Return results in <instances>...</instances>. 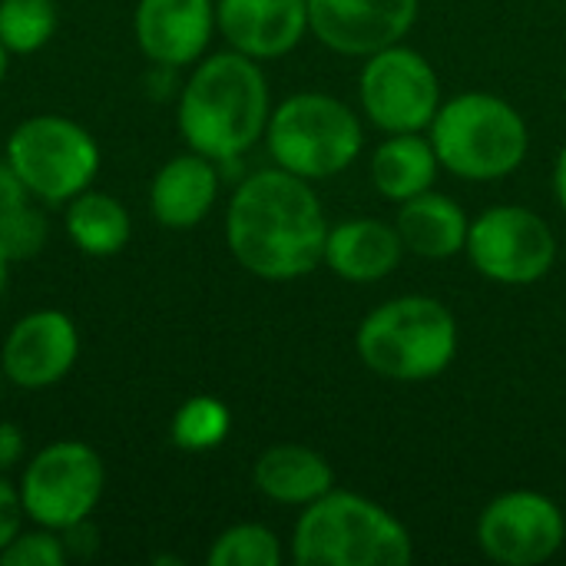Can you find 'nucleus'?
<instances>
[{"instance_id":"f257e3e1","label":"nucleus","mask_w":566,"mask_h":566,"mask_svg":"<svg viewBox=\"0 0 566 566\" xmlns=\"http://www.w3.org/2000/svg\"><path fill=\"white\" fill-rule=\"evenodd\" d=\"M328 216L308 179L279 166L249 172L226 206V245L262 282H298L322 265Z\"/></svg>"},{"instance_id":"6e6552de","label":"nucleus","mask_w":566,"mask_h":566,"mask_svg":"<svg viewBox=\"0 0 566 566\" xmlns=\"http://www.w3.org/2000/svg\"><path fill=\"white\" fill-rule=\"evenodd\" d=\"M27 521L70 531L93 517L106 491V464L86 441H53L40 448L17 481Z\"/></svg>"},{"instance_id":"0eeeda50","label":"nucleus","mask_w":566,"mask_h":566,"mask_svg":"<svg viewBox=\"0 0 566 566\" xmlns=\"http://www.w3.org/2000/svg\"><path fill=\"white\" fill-rule=\"evenodd\" d=\"M7 166L43 206H66L93 186L103 153L90 129L60 113H36L13 126L3 146Z\"/></svg>"},{"instance_id":"412c9836","label":"nucleus","mask_w":566,"mask_h":566,"mask_svg":"<svg viewBox=\"0 0 566 566\" xmlns=\"http://www.w3.org/2000/svg\"><path fill=\"white\" fill-rule=\"evenodd\" d=\"M63 229H66V239L83 255H93V259L119 255L133 235L129 209L116 196L93 189V186L63 206Z\"/></svg>"},{"instance_id":"2f4dec72","label":"nucleus","mask_w":566,"mask_h":566,"mask_svg":"<svg viewBox=\"0 0 566 566\" xmlns=\"http://www.w3.org/2000/svg\"><path fill=\"white\" fill-rule=\"evenodd\" d=\"M7 63H10V53H7L3 43H0V86H3V76H7Z\"/></svg>"},{"instance_id":"39448f33","label":"nucleus","mask_w":566,"mask_h":566,"mask_svg":"<svg viewBox=\"0 0 566 566\" xmlns=\"http://www.w3.org/2000/svg\"><path fill=\"white\" fill-rule=\"evenodd\" d=\"M441 169L464 182H497L514 176L531 149V129L504 96L468 90L441 103L428 126Z\"/></svg>"},{"instance_id":"bb28decb","label":"nucleus","mask_w":566,"mask_h":566,"mask_svg":"<svg viewBox=\"0 0 566 566\" xmlns=\"http://www.w3.org/2000/svg\"><path fill=\"white\" fill-rule=\"evenodd\" d=\"M27 527V511H23V501H20V488L0 474V551Z\"/></svg>"},{"instance_id":"a211bd4d","label":"nucleus","mask_w":566,"mask_h":566,"mask_svg":"<svg viewBox=\"0 0 566 566\" xmlns=\"http://www.w3.org/2000/svg\"><path fill=\"white\" fill-rule=\"evenodd\" d=\"M255 491L282 507H308L335 488V471L325 454L305 444H272L252 464Z\"/></svg>"},{"instance_id":"f3484780","label":"nucleus","mask_w":566,"mask_h":566,"mask_svg":"<svg viewBox=\"0 0 566 566\" xmlns=\"http://www.w3.org/2000/svg\"><path fill=\"white\" fill-rule=\"evenodd\" d=\"M401 259H405V242L395 222L358 216L328 226L322 265H328V272L338 275L342 282L375 285L388 279L401 265Z\"/></svg>"},{"instance_id":"393cba45","label":"nucleus","mask_w":566,"mask_h":566,"mask_svg":"<svg viewBox=\"0 0 566 566\" xmlns=\"http://www.w3.org/2000/svg\"><path fill=\"white\" fill-rule=\"evenodd\" d=\"M206 560L209 566H282L285 551L272 527L232 524L212 541Z\"/></svg>"},{"instance_id":"ddd939ff","label":"nucleus","mask_w":566,"mask_h":566,"mask_svg":"<svg viewBox=\"0 0 566 566\" xmlns=\"http://www.w3.org/2000/svg\"><path fill=\"white\" fill-rule=\"evenodd\" d=\"M421 0H308V33L342 56H371L401 43Z\"/></svg>"},{"instance_id":"cd10ccee","label":"nucleus","mask_w":566,"mask_h":566,"mask_svg":"<svg viewBox=\"0 0 566 566\" xmlns=\"http://www.w3.org/2000/svg\"><path fill=\"white\" fill-rule=\"evenodd\" d=\"M27 454V438L23 428L13 421H0V474L13 471Z\"/></svg>"},{"instance_id":"5701e85b","label":"nucleus","mask_w":566,"mask_h":566,"mask_svg":"<svg viewBox=\"0 0 566 566\" xmlns=\"http://www.w3.org/2000/svg\"><path fill=\"white\" fill-rule=\"evenodd\" d=\"M232 431V411L226 401L212 398V395H192L186 398L172 421H169V441L179 451H212L219 448Z\"/></svg>"},{"instance_id":"b1692460","label":"nucleus","mask_w":566,"mask_h":566,"mask_svg":"<svg viewBox=\"0 0 566 566\" xmlns=\"http://www.w3.org/2000/svg\"><path fill=\"white\" fill-rule=\"evenodd\" d=\"M56 20V0H0V43L10 56H30L53 40Z\"/></svg>"},{"instance_id":"473e14b6","label":"nucleus","mask_w":566,"mask_h":566,"mask_svg":"<svg viewBox=\"0 0 566 566\" xmlns=\"http://www.w3.org/2000/svg\"><path fill=\"white\" fill-rule=\"evenodd\" d=\"M3 385H7V378H3V365H0V395H3Z\"/></svg>"},{"instance_id":"f8f14e48","label":"nucleus","mask_w":566,"mask_h":566,"mask_svg":"<svg viewBox=\"0 0 566 566\" xmlns=\"http://www.w3.org/2000/svg\"><path fill=\"white\" fill-rule=\"evenodd\" d=\"M80 358V328L60 308H36L17 318L0 345L7 385L46 391L60 385Z\"/></svg>"},{"instance_id":"9b49d317","label":"nucleus","mask_w":566,"mask_h":566,"mask_svg":"<svg viewBox=\"0 0 566 566\" xmlns=\"http://www.w3.org/2000/svg\"><path fill=\"white\" fill-rule=\"evenodd\" d=\"M474 541L481 554L494 564H547L566 544V514L547 494L517 488V491L497 494L481 511Z\"/></svg>"},{"instance_id":"c85d7f7f","label":"nucleus","mask_w":566,"mask_h":566,"mask_svg":"<svg viewBox=\"0 0 566 566\" xmlns=\"http://www.w3.org/2000/svg\"><path fill=\"white\" fill-rule=\"evenodd\" d=\"M63 544H66V551H70V560H86V557H93V554H96V531H93V524L83 521V524L63 531Z\"/></svg>"},{"instance_id":"423d86ee","label":"nucleus","mask_w":566,"mask_h":566,"mask_svg":"<svg viewBox=\"0 0 566 566\" xmlns=\"http://www.w3.org/2000/svg\"><path fill=\"white\" fill-rule=\"evenodd\" d=\"M262 139L279 169L322 182L342 176L358 159L365 129L345 99L322 90H302L272 106Z\"/></svg>"},{"instance_id":"9d476101","label":"nucleus","mask_w":566,"mask_h":566,"mask_svg":"<svg viewBox=\"0 0 566 566\" xmlns=\"http://www.w3.org/2000/svg\"><path fill=\"white\" fill-rule=\"evenodd\" d=\"M361 116L388 133H424L441 109V76L434 63L405 43L365 56L358 73Z\"/></svg>"},{"instance_id":"2eb2a0df","label":"nucleus","mask_w":566,"mask_h":566,"mask_svg":"<svg viewBox=\"0 0 566 566\" xmlns=\"http://www.w3.org/2000/svg\"><path fill=\"white\" fill-rule=\"evenodd\" d=\"M216 30L252 60H279L308 33V0H216Z\"/></svg>"},{"instance_id":"f03ea898","label":"nucleus","mask_w":566,"mask_h":566,"mask_svg":"<svg viewBox=\"0 0 566 566\" xmlns=\"http://www.w3.org/2000/svg\"><path fill=\"white\" fill-rule=\"evenodd\" d=\"M269 116L272 93L259 60L219 50L189 66L176 103V126L189 149L232 166L265 136Z\"/></svg>"},{"instance_id":"4be33fe9","label":"nucleus","mask_w":566,"mask_h":566,"mask_svg":"<svg viewBox=\"0 0 566 566\" xmlns=\"http://www.w3.org/2000/svg\"><path fill=\"white\" fill-rule=\"evenodd\" d=\"M50 239L46 206L30 196L20 176L0 159V249L10 262H30Z\"/></svg>"},{"instance_id":"dca6fc26","label":"nucleus","mask_w":566,"mask_h":566,"mask_svg":"<svg viewBox=\"0 0 566 566\" xmlns=\"http://www.w3.org/2000/svg\"><path fill=\"white\" fill-rule=\"evenodd\" d=\"M222 166L196 149L166 159L149 182V212L163 229H196L216 206Z\"/></svg>"},{"instance_id":"c756f323","label":"nucleus","mask_w":566,"mask_h":566,"mask_svg":"<svg viewBox=\"0 0 566 566\" xmlns=\"http://www.w3.org/2000/svg\"><path fill=\"white\" fill-rule=\"evenodd\" d=\"M554 196L566 212V146L557 153V163H554Z\"/></svg>"},{"instance_id":"a878e982","label":"nucleus","mask_w":566,"mask_h":566,"mask_svg":"<svg viewBox=\"0 0 566 566\" xmlns=\"http://www.w3.org/2000/svg\"><path fill=\"white\" fill-rule=\"evenodd\" d=\"M0 564L3 566H66L70 564V551L63 544L60 531L50 527H23L3 551H0Z\"/></svg>"},{"instance_id":"7ed1b4c3","label":"nucleus","mask_w":566,"mask_h":566,"mask_svg":"<svg viewBox=\"0 0 566 566\" xmlns=\"http://www.w3.org/2000/svg\"><path fill=\"white\" fill-rule=\"evenodd\" d=\"M289 557L298 566H405L415 557V541L378 501L332 488L302 507Z\"/></svg>"},{"instance_id":"1a4fd4ad","label":"nucleus","mask_w":566,"mask_h":566,"mask_svg":"<svg viewBox=\"0 0 566 566\" xmlns=\"http://www.w3.org/2000/svg\"><path fill=\"white\" fill-rule=\"evenodd\" d=\"M464 255L481 279L527 289L551 275L557 262V235L541 212L504 202L471 219Z\"/></svg>"},{"instance_id":"aec40b11","label":"nucleus","mask_w":566,"mask_h":566,"mask_svg":"<svg viewBox=\"0 0 566 566\" xmlns=\"http://www.w3.org/2000/svg\"><path fill=\"white\" fill-rule=\"evenodd\" d=\"M371 186L388 202H408L434 189L441 163L428 136L421 133H388L385 143L371 153Z\"/></svg>"},{"instance_id":"6ab92c4d","label":"nucleus","mask_w":566,"mask_h":566,"mask_svg":"<svg viewBox=\"0 0 566 566\" xmlns=\"http://www.w3.org/2000/svg\"><path fill=\"white\" fill-rule=\"evenodd\" d=\"M395 229L405 242V252L428 262H448L464 252L471 219L458 199L428 189L408 202H398Z\"/></svg>"},{"instance_id":"7c9ffc66","label":"nucleus","mask_w":566,"mask_h":566,"mask_svg":"<svg viewBox=\"0 0 566 566\" xmlns=\"http://www.w3.org/2000/svg\"><path fill=\"white\" fill-rule=\"evenodd\" d=\"M10 259L3 255V249H0V298H3V292H7V282H10Z\"/></svg>"},{"instance_id":"4468645a","label":"nucleus","mask_w":566,"mask_h":566,"mask_svg":"<svg viewBox=\"0 0 566 566\" xmlns=\"http://www.w3.org/2000/svg\"><path fill=\"white\" fill-rule=\"evenodd\" d=\"M133 33L153 66L186 70L209 53L216 30V0H139Z\"/></svg>"},{"instance_id":"20e7f679","label":"nucleus","mask_w":566,"mask_h":566,"mask_svg":"<svg viewBox=\"0 0 566 566\" xmlns=\"http://www.w3.org/2000/svg\"><path fill=\"white\" fill-rule=\"evenodd\" d=\"M458 318L434 295L388 298L371 308L355 332L361 365L401 385H421L444 375L458 355Z\"/></svg>"}]
</instances>
